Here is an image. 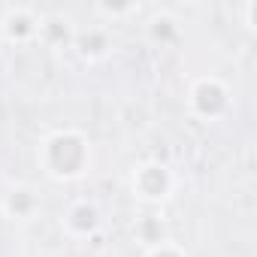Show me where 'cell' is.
I'll return each instance as SVG.
<instances>
[{
	"mask_svg": "<svg viewBox=\"0 0 257 257\" xmlns=\"http://www.w3.org/2000/svg\"><path fill=\"white\" fill-rule=\"evenodd\" d=\"M131 185H134V194H137V197L158 203V200H167V197H170V191H173V176H170V170H167L164 164H143V167L134 170Z\"/></svg>",
	"mask_w": 257,
	"mask_h": 257,
	"instance_id": "3",
	"label": "cell"
},
{
	"mask_svg": "<svg viewBox=\"0 0 257 257\" xmlns=\"http://www.w3.org/2000/svg\"><path fill=\"white\" fill-rule=\"evenodd\" d=\"M0 209H4V215L13 218V221H31L37 215V209H40V197H37V191L31 185H19L4 197Z\"/></svg>",
	"mask_w": 257,
	"mask_h": 257,
	"instance_id": "5",
	"label": "cell"
},
{
	"mask_svg": "<svg viewBox=\"0 0 257 257\" xmlns=\"http://www.w3.org/2000/svg\"><path fill=\"white\" fill-rule=\"evenodd\" d=\"M188 106L200 115V118H218L227 106H230V91L221 79L209 76V79H197L191 85L188 94Z\"/></svg>",
	"mask_w": 257,
	"mask_h": 257,
	"instance_id": "2",
	"label": "cell"
},
{
	"mask_svg": "<svg viewBox=\"0 0 257 257\" xmlns=\"http://www.w3.org/2000/svg\"><path fill=\"white\" fill-rule=\"evenodd\" d=\"M40 164L58 182L79 179L91 167V143L79 131H55L40 146Z\"/></svg>",
	"mask_w": 257,
	"mask_h": 257,
	"instance_id": "1",
	"label": "cell"
},
{
	"mask_svg": "<svg viewBox=\"0 0 257 257\" xmlns=\"http://www.w3.org/2000/svg\"><path fill=\"white\" fill-rule=\"evenodd\" d=\"M49 49H64L73 46L76 40V28L70 25V19L64 16H40V34H37Z\"/></svg>",
	"mask_w": 257,
	"mask_h": 257,
	"instance_id": "6",
	"label": "cell"
},
{
	"mask_svg": "<svg viewBox=\"0 0 257 257\" xmlns=\"http://www.w3.org/2000/svg\"><path fill=\"white\" fill-rule=\"evenodd\" d=\"M146 257H185V251L173 242H161V245H152Z\"/></svg>",
	"mask_w": 257,
	"mask_h": 257,
	"instance_id": "10",
	"label": "cell"
},
{
	"mask_svg": "<svg viewBox=\"0 0 257 257\" xmlns=\"http://www.w3.org/2000/svg\"><path fill=\"white\" fill-rule=\"evenodd\" d=\"M97 224H100V215H97V209L91 203H76L64 218V227L73 236H88V233L97 230Z\"/></svg>",
	"mask_w": 257,
	"mask_h": 257,
	"instance_id": "8",
	"label": "cell"
},
{
	"mask_svg": "<svg viewBox=\"0 0 257 257\" xmlns=\"http://www.w3.org/2000/svg\"><path fill=\"white\" fill-rule=\"evenodd\" d=\"M0 34L10 43H28L40 34V16L28 7H10L0 22Z\"/></svg>",
	"mask_w": 257,
	"mask_h": 257,
	"instance_id": "4",
	"label": "cell"
},
{
	"mask_svg": "<svg viewBox=\"0 0 257 257\" xmlns=\"http://www.w3.org/2000/svg\"><path fill=\"white\" fill-rule=\"evenodd\" d=\"M149 34H152L155 43H170V40L179 37V28H176V22L170 16H158V19L149 22Z\"/></svg>",
	"mask_w": 257,
	"mask_h": 257,
	"instance_id": "9",
	"label": "cell"
},
{
	"mask_svg": "<svg viewBox=\"0 0 257 257\" xmlns=\"http://www.w3.org/2000/svg\"><path fill=\"white\" fill-rule=\"evenodd\" d=\"M73 46H76V49H79V55H82V58H88V61L106 58V55H109V49H112V43H109V34H106L103 28L76 31V40H73Z\"/></svg>",
	"mask_w": 257,
	"mask_h": 257,
	"instance_id": "7",
	"label": "cell"
}]
</instances>
